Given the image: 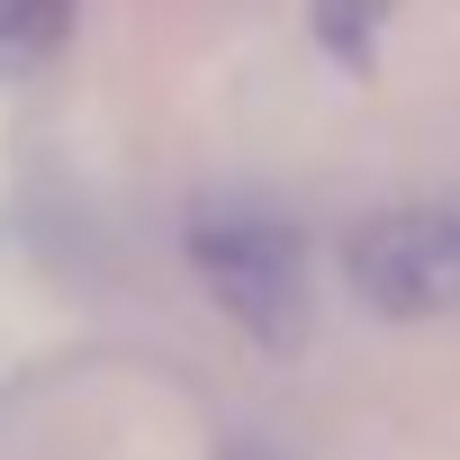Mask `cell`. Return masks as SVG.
Returning <instances> with one entry per match:
<instances>
[{
  "instance_id": "1",
  "label": "cell",
  "mask_w": 460,
  "mask_h": 460,
  "mask_svg": "<svg viewBox=\"0 0 460 460\" xmlns=\"http://www.w3.org/2000/svg\"><path fill=\"white\" fill-rule=\"evenodd\" d=\"M199 289L217 298V316L289 352L316 316V280H307V244H298V226L280 208H244V199H226V208H199L190 217V235H181Z\"/></svg>"
},
{
  "instance_id": "2",
  "label": "cell",
  "mask_w": 460,
  "mask_h": 460,
  "mask_svg": "<svg viewBox=\"0 0 460 460\" xmlns=\"http://www.w3.org/2000/svg\"><path fill=\"white\" fill-rule=\"evenodd\" d=\"M343 280L370 316H451L460 307V208H388L370 217Z\"/></svg>"
},
{
  "instance_id": "3",
  "label": "cell",
  "mask_w": 460,
  "mask_h": 460,
  "mask_svg": "<svg viewBox=\"0 0 460 460\" xmlns=\"http://www.w3.org/2000/svg\"><path fill=\"white\" fill-rule=\"evenodd\" d=\"M73 10H82V0H0V73L46 64L73 37Z\"/></svg>"
},
{
  "instance_id": "4",
  "label": "cell",
  "mask_w": 460,
  "mask_h": 460,
  "mask_svg": "<svg viewBox=\"0 0 460 460\" xmlns=\"http://www.w3.org/2000/svg\"><path fill=\"white\" fill-rule=\"evenodd\" d=\"M406 10V0H316V46L343 55L352 73H370V37Z\"/></svg>"
},
{
  "instance_id": "5",
  "label": "cell",
  "mask_w": 460,
  "mask_h": 460,
  "mask_svg": "<svg viewBox=\"0 0 460 460\" xmlns=\"http://www.w3.org/2000/svg\"><path fill=\"white\" fill-rule=\"evenodd\" d=\"M226 460H271V451H226Z\"/></svg>"
}]
</instances>
